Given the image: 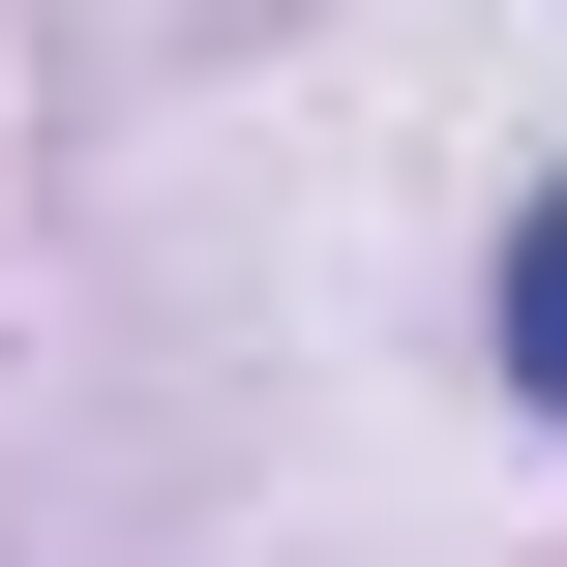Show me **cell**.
I'll use <instances>...</instances> for the list:
<instances>
[{
    "label": "cell",
    "instance_id": "1",
    "mask_svg": "<svg viewBox=\"0 0 567 567\" xmlns=\"http://www.w3.org/2000/svg\"><path fill=\"white\" fill-rule=\"evenodd\" d=\"M508 359H538V389H567V179H538V209H508Z\"/></svg>",
    "mask_w": 567,
    "mask_h": 567
}]
</instances>
